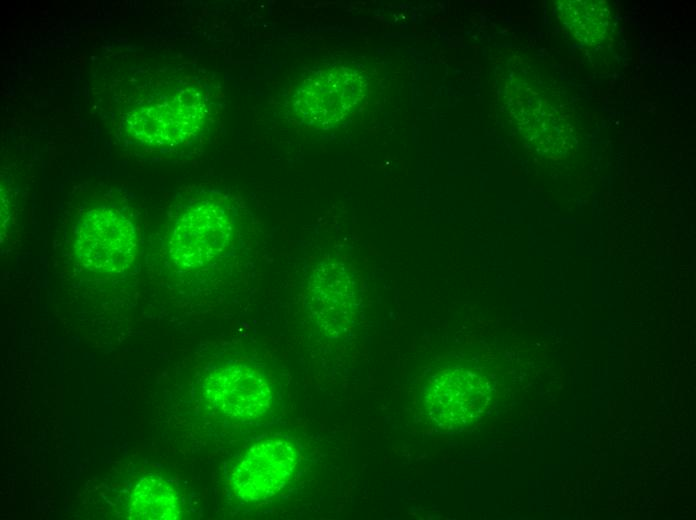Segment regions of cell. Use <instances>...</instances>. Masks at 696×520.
Wrapping results in <instances>:
<instances>
[{
  "mask_svg": "<svg viewBox=\"0 0 696 520\" xmlns=\"http://www.w3.org/2000/svg\"><path fill=\"white\" fill-rule=\"evenodd\" d=\"M483 388L471 372L445 369L432 375L422 394L428 417L439 428L458 430L467 426L480 411Z\"/></svg>",
  "mask_w": 696,
  "mask_h": 520,
  "instance_id": "3957f363",
  "label": "cell"
},
{
  "mask_svg": "<svg viewBox=\"0 0 696 520\" xmlns=\"http://www.w3.org/2000/svg\"><path fill=\"white\" fill-rule=\"evenodd\" d=\"M136 233L132 224L110 209H93L80 220L75 250L80 261L91 270L121 272L136 255Z\"/></svg>",
  "mask_w": 696,
  "mask_h": 520,
  "instance_id": "6da1fadb",
  "label": "cell"
},
{
  "mask_svg": "<svg viewBox=\"0 0 696 520\" xmlns=\"http://www.w3.org/2000/svg\"><path fill=\"white\" fill-rule=\"evenodd\" d=\"M361 91L355 73L343 68L327 70L303 84L294 97V109L307 124L332 123L354 107Z\"/></svg>",
  "mask_w": 696,
  "mask_h": 520,
  "instance_id": "8992f818",
  "label": "cell"
},
{
  "mask_svg": "<svg viewBox=\"0 0 696 520\" xmlns=\"http://www.w3.org/2000/svg\"><path fill=\"white\" fill-rule=\"evenodd\" d=\"M207 398L223 414L241 420L256 419L271 405L265 376L255 367L238 365L219 369L206 380Z\"/></svg>",
  "mask_w": 696,
  "mask_h": 520,
  "instance_id": "5b68a950",
  "label": "cell"
},
{
  "mask_svg": "<svg viewBox=\"0 0 696 520\" xmlns=\"http://www.w3.org/2000/svg\"><path fill=\"white\" fill-rule=\"evenodd\" d=\"M299 460L297 447L283 438L262 440L236 464L232 483L244 501H260L275 495L292 477Z\"/></svg>",
  "mask_w": 696,
  "mask_h": 520,
  "instance_id": "7a4b0ae2",
  "label": "cell"
},
{
  "mask_svg": "<svg viewBox=\"0 0 696 520\" xmlns=\"http://www.w3.org/2000/svg\"><path fill=\"white\" fill-rule=\"evenodd\" d=\"M229 217L215 203H204L187 212L176 226L171 254L189 267L204 265L218 256L230 236Z\"/></svg>",
  "mask_w": 696,
  "mask_h": 520,
  "instance_id": "277c9868",
  "label": "cell"
},
{
  "mask_svg": "<svg viewBox=\"0 0 696 520\" xmlns=\"http://www.w3.org/2000/svg\"><path fill=\"white\" fill-rule=\"evenodd\" d=\"M559 12L566 28L587 44L604 40L611 26L610 10L601 2L565 1Z\"/></svg>",
  "mask_w": 696,
  "mask_h": 520,
  "instance_id": "ba28073f",
  "label": "cell"
},
{
  "mask_svg": "<svg viewBox=\"0 0 696 520\" xmlns=\"http://www.w3.org/2000/svg\"><path fill=\"white\" fill-rule=\"evenodd\" d=\"M130 511L135 519L170 520L178 518L180 507L174 488L158 477L149 476L136 485Z\"/></svg>",
  "mask_w": 696,
  "mask_h": 520,
  "instance_id": "52a82bcc",
  "label": "cell"
},
{
  "mask_svg": "<svg viewBox=\"0 0 696 520\" xmlns=\"http://www.w3.org/2000/svg\"><path fill=\"white\" fill-rule=\"evenodd\" d=\"M196 106L174 101L166 106L157 108V113L149 116L155 119V123H148L151 130L159 128L149 141L166 145L176 143L189 134L197 123Z\"/></svg>",
  "mask_w": 696,
  "mask_h": 520,
  "instance_id": "9c48e42d",
  "label": "cell"
}]
</instances>
